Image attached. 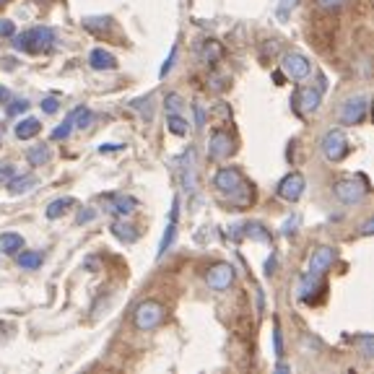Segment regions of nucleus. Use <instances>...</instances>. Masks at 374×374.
Here are the masks:
<instances>
[{"label":"nucleus","mask_w":374,"mask_h":374,"mask_svg":"<svg viewBox=\"0 0 374 374\" xmlns=\"http://www.w3.org/2000/svg\"><path fill=\"white\" fill-rule=\"evenodd\" d=\"M213 185L224 197H229V203L245 208L252 203V185L245 179V174L236 167H224L216 172L213 177Z\"/></svg>","instance_id":"obj_1"},{"label":"nucleus","mask_w":374,"mask_h":374,"mask_svg":"<svg viewBox=\"0 0 374 374\" xmlns=\"http://www.w3.org/2000/svg\"><path fill=\"white\" fill-rule=\"evenodd\" d=\"M52 42H55V31L47 29V26H34V29L19 34L16 42H13V47L19 49V52L42 55V52H47V49L52 47Z\"/></svg>","instance_id":"obj_2"},{"label":"nucleus","mask_w":374,"mask_h":374,"mask_svg":"<svg viewBox=\"0 0 374 374\" xmlns=\"http://www.w3.org/2000/svg\"><path fill=\"white\" fill-rule=\"evenodd\" d=\"M320 151H323V156H325L327 161L338 164V161H343V158L348 156L351 143H348L343 130L335 128V130H327L325 136H323V140H320Z\"/></svg>","instance_id":"obj_3"},{"label":"nucleus","mask_w":374,"mask_h":374,"mask_svg":"<svg viewBox=\"0 0 374 374\" xmlns=\"http://www.w3.org/2000/svg\"><path fill=\"white\" fill-rule=\"evenodd\" d=\"M164 323V307L158 304V302H140L136 307V312H133V325L148 333V330H156L158 325Z\"/></svg>","instance_id":"obj_4"},{"label":"nucleus","mask_w":374,"mask_h":374,"mask_svg":"<svg viewBox=\"0 0 374 374\" xmlns=\"http://www.w3.org/2000/svg\"><path fill=\"white\" fill-rule=\"evenodd\" d=\"M366 182L359 177H345V179H338L333 185V195L343 203V206H356V203H361L366 197Z\"/></svg>","instance_id":"obj_5"},{"label":"nucleus","mask_w":374,"mask_h":374,"mask_svg":"<svg viewBox=\"0 0 374 374\" xmlns=\"http://www.w3.org/2000/svg\"><path fill=\"white\" fill-rule=\"evenodd\" d=\"M323 86H302V89H296L294 99H291V104H294V112L296 115H312L320 109L323 104Z\"/></svg>","instance_id":"obj_6"},{"label":"nucleus","mask_w":374,"mask_h":374,"mask_svg":"<svg viewBox=\"0 0 374 374\" xmlns=\"http://www.w3.org/2000/svg\"><path fill=\"white\" fill-rule=\"evenodd\" d=\"M281 70H284L286 79L291 81H304L312 73V63L302 55V52H284L281 58Z\"/></svg>","instance_id":"obj_7"},{"label":"nucleus","mask_w":374,"mask_h":374,"mask_svg":"<svg viewBox=\"0 0 374 374\" xmlns=\"http://www.w3.org/2000/svg\"><path fill=\"white\" fill-rule=\"evenodd\" d=\"M304 187H307L304 174H302V172H291V174H286V177L278 182L276 193L286 203H296L299 197L304 195Z\"/></svg>","instance_id":"obj_8"},{"label":"nucleus","mask_w":374,"mask_h":374,"mask_svg":"<svg viewBox=\"0 0 374 374\" xmlns=\"http://www.w3.org/2000/svg\"><path fill=\"white\" fill-rule=\"evenodd\" d=\"M234 154V138L229 136L227 130H213L208 138V156L213 161H224Z\"/></svg>","instance_id":"obj_9"},{"label":"nucleus","mask_w":374,"mask_h":374,"mask_svg":"<svg viewBox=\"0 0 374 374\" xmlns=\"http://www.w3.org/2000/svg\"><path fill=\"white\" fill-rule=\"evenodd\" d=\"M234 278H236V270L229 263H216L213 268H208L206 284L213 291H227L229 286L234 284Z\"/></svg>","instance_id":"obj_10"},{"label":"nucleus","mask_w":374,"mask_h":374,"mask_svg":"<svg viewBox=\"0 0 374 374\" xmlns=\"http://www.w3.org/2000/svg\"><path fill=\"white\" fill-rule=\"evenodd\" d=\"M335 257H338V250L335 247H317L315 252H312V257H309V263H307V270L309 273H317V276H325L327 268L335 263Z\"/></svg>","instance_id":"obj_11"},{"label":"nucleus","mask_w":374,"mask_h":374,"mask_svg":"<svg viewBox=\"0 0 374 374\" xmlns=\"http://www.w3.org/2000/svg\"><path fill=\"white\" fill-rule=\"evenodd\" d=\"M366 109H369V104H366L364 97L345 99L343 107H341V122L343 125H359L366 117Z\"/></svg>","instance_id":"obj_12"},{"label":"nucleus","mask_w":374,"mask_h":374,"mask_svg":"<svg viewBox=\"0 0 374 374\" xmlns=\"http://www.w3.org/2000/svg\"><path fill=\"white\" fill-rule=\"evenodd\" d=\"M317 291H325L323 276H317V273H309V270H307L304 276H302V284H299V302L312 304V302H315Z\"/></svg>","instance_id":"obj_13"},{"label":"nucleus","mask_w":374,"mask_h":374,"mask_svg":"<svg viewBox=\"0 0 374 374\" xmlns=\"http://www.w3.org/2000/svg\"><path fill=\"white\" fill-rule=\"evenodd\" d=\"M177 218H179V197H174L172 211H169V224L167 231L161 236V245H158V257H164L169 252V247L174 245V236H177Z\"/></svg>","instance_id":"obj_14"},{"label":"nucleus","mask_w":374,"mask_h":374,"mask_svg":"<svg viewBox=\"0 0 374 374\" xmlns=\"http://www.w3.org/2000/svg\"><path fill=\"white\" fill-rule=\"evenodd\" d=\"M197 58H200V63H206V65H216L218 60L224 58V47L216 40H203L197 44Z\"/></svg>","instance_id":"obj_15"},{"label":"nucleus","mask_w":374,"mask_h":374,"mask_svg":"<svg viewBox=\"0 0 374 374\" xmlns=\"http://www.w3.org/2000/svg\"><path fill=\"white\" fill-rule=\"evenodd\" d=\"M89 65L94 70H112V68H117V60H115V55H109L107 49H91V55H89Z\"/></svg>","instance_id":"obj_16"},{"label":"nucleus","mask_w":374,"mask_h":374,"mask_svg":"<svg viewBox=\"0 0 374 374\" xmlns=\"http://www.w3.org/2000/svg\"><path fill=\"white\" fill-rule=\"evenodd\" d=\"M24 250V236L16 234V231H6L0 234V252L3 255H19Z\"/></svg>","instance_id":"obj_17"},{"label":"nucleus","mask_w":374,"mask_h":374,"mask_svg":"<svg viewBox=\"0 0 374 374\" xmlns=\"http://www.w3.org/2000/svg\"><path fill=\"white\" fill-rule=\"evenodd\" d=\"M136 200L130 195H109V211L112 213H117V216H130L133 211H136Z\"/></svg>","instance_id":"obj_18"},{"label":"nucleus","mask_w":374,"mask_h":374,"mask_svg":"<svg viewBox=\"0 0 374 374\" xmlns=\"http://www.w3.org/2000/svg\"><path fill=\"white\" fill-rule=\"evenodd\" d=\"M37 185H40V179L34 177V174H24V177H10V182L6 187H8L10 195H24V193L34 190Z\"/></svg>","instance_id":"obj_19"},{"label":"nucleus","mask_w":374,"mask_h":374,"mask_svg":"<svg viewBox=\"0 0 374 374\" xmlns=\"http://www.w3.org/2000/svg\"><path fill=\"white\" fill-rule=\"evenodd\" d=\"M40 130H42L40 120H37V117H24V120H19V125H16V138L29 140V138H34Z\"/></svg>","instance_id":"obj_20"},{"label":"nucleus","mask_w":374,"mask_h":374,"mask_svg":"<svg viewBox=\"0 0 374 374\" xmlns=\"http://www.w3.org/2000/svg\"><path fill=\"white\" fill-rule=\"evenodd\" d=\"M109 231L117 236L120 242H125V245H130V242H136V239H138L136 227H133V224H125V221H115V224L109 227Z\"/></svg>","instance_id":"obj_21"},{"label":"nucleus","mask_w":374,"mask_h":374,"mask_svg":"<svg viewBox=\"0 0 374 374\" xmlns=\"http://www.w3.org/2000/svg\"><path fill=\"white\" fill-rule=\"evenodd\" d=\"M83 29L91 34H107L112 29V19L109 16H86L83 19Z\"/></svg>","instance_id":"obj_22"},{"label":"nucleus","mask_w":374,"mask_h":374,"mask_svg":"<svg viewBox=\"0 0 374 374\" xmlns=\"http://www.w3.org/2000/svg\"><path fill=\"white\" fill-rule=\"evenodd\" d=\"M26 161H29L31 167H42V164H47V161H49V148H47V143L31 146L29 151H26Z\"/></svg>","instance_id":"obj_23"},{"label":"nucleus","mask_w":374,"mask_h":374,"mask_svg":"<svg viewBox=\"0 0 374 374\" xmlns=\"http://www.w3.org/2000/svg\"><path fill=\"white\" fill-rule=\"evenodd\" d=\"M73 206V200L70 197H58V200H52L47 206V211H44V216L49 218V221H55V218H60V216H65V211Z\"/></svg>","instance_id":"obj_24"},{"label":"nucleus","mask_w":374,"mask_h":374,"mask_svg":"<svg viewBox=\"0 0 374 374\" xmlns=\"http://www.w3.org/2000/svg\"><path fill=\"white\" fill-rule=\"evenodd\" d=\"M16 263H19L24 270H37L42 266V255L40 252H19L16 255Z\"/></svg>","instance_id":"obj_25"},{"label":"nucleus","mask_w":374,"mask_h":374,"mask_svg":"<svg viewBox=\"0 0 374 374\" xmlns=\"http://www.w3.org/2000/svg\"><path fill=\"white\" fill-rule=\"evenodd\" d=\"M167 128L172 136H187V120L174 112V115H167Z\"/></svg>","instance_id":"obj_26"},{"label":"nucleus","mask_w":374,"mask_h":374,"mask_svg":"<svg viewBox=\"0 0 374 374\" xmlns=\"http://www.w3.org/2000/svg\"><path fill=\"white\" fill-rule=\"evenodd\" d=\"M193 151L190 154H185V164H182V187H185L187 193L195 187V172H193Z\"/></svg>","instance_id":"obj_27"},{"label":"nucleus","mask_w":374,"mask_h":374,"mask_svg":"<svg viewBox=\"0 0 374 374\" xmlns=\"http://www.w3.org/2000/svg\"><path fill=\"white\" fill-rule=\"evenodd\" d=\"M73 128H76V122H73V112H70L68 117L63 120L58 128L52 130V136H49V138H52V140H65L70 133H73Z\"/></svg>","instance_id":"obj_28"},{"label":"nucleus","mask_w":374,"mask_h":374,"mask_svg":"<svg viewBox=\"0 0 374 374\" xmlns=\"http://www.w3.org/2000/svg\"><path fill=\"white\" fill-rule=\"evenodd\" d=\"M354 343L359 345L361 356H366V359H374V333L359 335V338H354Z\"/></svg>","instance_id":"obj_29"},{"label":"nucleus","mask_w":374,"mask_h":374,"mask_svg":"<svg viewBox=\"0 0 374 374\" xmlns=\"http://www.w3.org/2000/svg\"><path fill=\"white\" fill-rule=\"evenodd\" d=\"M73 122H76V128L79 130H86L89 128V122H91V112L86 107L73 109Z\"/></svg>","instance_id":"obj_30"},{"label":"nucleus","mask_w":374,"mask_h":374,"mask_svg":"<svg viewBox=\"0 0 374 374\" xmlns=\"http://www.w3.org/2000/svg\"><path fill=\"white\" fill-rule=\"evenodd\" d=\"M296 6H299V0H281V3H278V8H276V16L281 21H286L288 16H291V10H294Z\"/></svg>","instance_id":"obj_31"},{"label":"nucleus","mask_w":374,"mask_h":374,"mask_svg":"<svg viewBox=\"0 0 374 374\" xmlns=\"http://www.w3.org/2000/svg\"><path fill=\"white\" fill-rule=\"evenodd\" d=\"M164 109H167V115L179 112V109H182V97H179V94H169V97L164 99Z\"/></svg>","instance_id":"obj_32"},{"label":"nucleus","mask_w":374,"mask_h":374,"mask_svg":"<svg viewBox=\"0 0 374 374\" xmlns=\"http://www.w3.org/2000/svg\"><path fill=\"white\" fill-rule=\"evenodd\" d=\"M273 351H276V359H284V333H281L278 323L273 327Z\"/></svg>","instance_id":"obj_33"},{"label":"nucleus","mask_w":374,"mask_h":374,"mask_svg":"<svg viewBox=\"0 0 374 374\" xmlns=\"http://www.w3.org/2000/svg\"><path fill=\"white\" fill-rule=\"evenodd\" d=\"M317 3V8H323L327 10V13H333V10H341L348 3V0H315Z\"/></svg>","instance_id":"obj_34"},{"label":"nucleus","mask_w":374,"mask_h":374,"mask_svg":"<svg viewBox=\"0 0 374 374\" xmlns=\"http://www.w3.org/2000/svg\"><path fill=\"white\" fill-rule=\"evenodd\" d=\"M29 109V101H24V99H16V101H10V107H6V115H21V112H26Z\"/></svg>","instance_id":"obj_35"},{"label":"nucleus","mask_w":374,"mask_h":374,"mask_svg":"<svg viewBox=\"0 0 374 374\" xmlns=\"http://www.w3.org/2000/svg\"><path fill=\"white\" fill-rule=\"evenodd\" d=\"M58 99L55 97H44L42 99V112H44V115H55V112H58Z\"/></svg>","instance_id":"obj_36"},{"label":"nucleus","mask_w":374,"mask_h":374,"mask_svg":"<svg viewBox=\"0 0 374 374\" xmlns=\"http://www.w3.org/2000/svg\"><path fill=\"white\" fill-rule=\"evenodd\" d=\"M174 60H177V44L172 47V52H169L167 63H164V65H161V70H158V76H161V79H164V76H167L169 70H172V65H174Z\"/></svg>","instance_id":"obj_37"},{"label":"nucleus","mask_w":374,"mask_h":374,"mask_svg":"<svg viewBox=\"0 0 374 374\" xmlns=\"http://www.w3.org/2000/svg\"><path fill=\"white\" fill-rule=\"evenodd\" d=\"M94 216H97V211H91V208H81L79 216H76V224H89V221H94Z\"/></svg>","instance_id":"obj_38"},{"label":"nucleus","mask_w":374,"mask_h":374,"mask_svg":"<svg viewBox=\"0 0 374 374\" xmlns=\"http://www.w3.org/2000/svg\"><path fill=\"white\" fill-rule=\"evenodd\" d=\"M16 34V24L8 19H0V37H13Z\"/></svg>","instance_id":"obj_39"},{"label":"nucleus","mask_w":374,"mask_h":374,"mask_svg":"<svg viewBox=\"0 0 374 374\" xmlns=\"http://www.w3.org/2000/svg\"><path fill=\"white\" fill-rule=\"evenodd\" d=\"M193 109H195V125L197 128H203V125H206V112H203L200 104H193Z\"/></svg>","instance_id":"obj_40"},{"label":"nucleus","mask_w":374,"mask_h":374,"mask_svg":"<svg viewBox=\"0 0 374 374\" xmlns=\"http://www.w3.org/2000/svg\"><path fill=\"white\" fill-rule=\"evenodd\" d=\"M359 234H361V236H372L374 234V218H366L364 224H361V229H359Z\"/></svg>","instance_id":"obj_41"},{"label":"nucleus","mask_w":374,"mask_h":374,"mask_svg":"<svg viewBox=\"0 0 374 374\" xmlns=\"http://www.w3.org/2000/svg\"><path fill=\"white\" fill-rule=\"evenodd\" d=\"M276 266H278V257L270 255L266 260V276H273V273H276Z\"/></svg>","instance_id":"obj_42"},{"label":"nucleus","mask_w":374,"mask_h":374,"mask_svg":"<svg viewBox=\"0 0 374 374\" xmlns=\"http://www.w3.org/2000/svg\"><path fill=\"white\" fill-rule=\"evenodd\" d=\"M122 143H104V146H99V154H109V151H122Z\"/></svg>","instance_id":"obj_43"},{"label":"nucleus","mask_w":374,"mask_h":374,"mask_svg":"<svg viewBox=\"0 0 374 374\" xmlns=\"http://www.w3.org/2000/svg\"><path fill=\"white\" fill-rule=\"evenodd\" d=\"M13 177V167L10 164H0V179H10Z\"/></svg>","instance_id":"obj_44"},{"label":"nucleus","mask_w":374,"mask_h":374,"mask_svg":"<svg viewBox=\"0 0 374 374\" xmlns=\"http://www.w3.org/2000/svg\"><path fill=\"white\" fill-rule=\"evenodd\" d=\"M3 68H16V60H13V58H6V60H3Z\"/></svg>","instance_id":"obj_45"},{"label":"nucleus","mask_w":374,"mask_h":374,"mask_svg":"<svg viewBox=\"0 0 374 374\" xmlns=\"http://www.w3.org/2000/svg\"><path fill=\"white\" fill-rule=\"evenodd\" d=\"M8 99H10V94H8V91H3V89H0V101H8Z\"/></svg>","instance_id":"obj_46"},{"label":"nucleus","mask_w":374,"mask_h":374,"mask_svg":"<svg viewBox=\"0 0 374 374\" xmlns=\"http://www.w3.org/2000/svg\"><path fill=\"white\" fill-rule=\"evenodd\" d=\"M10 0H0V8H6V6H8Z\"/></svg>","instance_id":"obj_47"},{"label":"nucleus","mask_w":374,"mask_h":374,"mask_svg":"<svg viewBox=\"0 0 374 374\" xmlns=\"http://www.w3.org/2000/svg\"><path fill=\"white\" fill-rule=\"evenodd\" d=\"M37 3H49V0H37Z\"/></svg>","instance_id":"obj_48"},{"label":"nucleus","mask_w":374,"mask_h":374,"mask_svg":"<svg viewBox=\"0 0 374 374\" xmlns=\"http://www.w3.org/2000/svg\"><path fill=\"white\" fill-rule=\"evenodd\" d=\"M372 120H374V107H372Z\"/></svg>","instance_id":"obj_49"}]
</instances>
